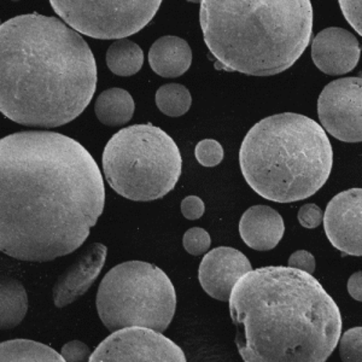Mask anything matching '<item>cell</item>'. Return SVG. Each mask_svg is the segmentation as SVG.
Returning <instances> with one entry per match:
<instances>
[{"label": "cell", "instance_id": "6da1fadb", "mask_svg": "<svg viewBox=\"0 0 362 362\" xmlns=\"http://www.w3.org/2000/svg\"><path fill=\"white\" fill-rule=\"evenodd\" d=\"M105 186L83 145L47 131L0 141V250L49 262L78 250L103 214Z\"/></svg>", "mask_w": 362, "mask_h": 362}, {"label": "cell", "instance_id": "7a4b0ae2", "mask_svg": "<svg viewBox=\"0 0 362 362\" xmlns=\"http://www.w3.org/2000/svg\"><path fill=\"white\" fill-rule=\"evenodd\" d=\"M90 46L56 17L29 13L0 27V110L16 124L54 128L83 114L95 95Z\"/></svg>", "mask_w": 362, "mask_h": 362}, {"label": "cell", "instance_id": "3957f363", "mask_svg": "<svg viewBox=\"0 0 362 362\" xmlns=\"http://www.w3.org/2000/svg\"><path fill=\"white\" fill-rule=\"evenodd\" d=\"M228 302L244 361L324 362L339 343V308L307 272L288 266L251 269Z\"/></svg>", "mask_w": 362, "mask_h": 362}, {"label": "cell", "instance_id": "277c9868", "mask_svg": "<svg viewBox=\"0 0 362 362\" xmlns=\"http://www.w3.org/2000/svg\"><path fill=\"white\" fill-rule=\"evenodd\" d=\"M199 20L216 69L252 76L291 68L313 33L310 0H202Z\"/></svg>", "mask_w": 362, "mask_h": 362}, {"label": "cell", "instance_id": "5b68a950", "mask_svg": "<svg viewBox=\"0 0 362 362\" xmlns=\"http://www.w3.org/2000/svg\"><path fill=\"white\" fill-rule=\"evenodd\" d=\"M239 165L251 189L276 203L303 201L325 185L334 150L324 127L284 112L261 119L244 138Z\"/></svg>", "mask_w": 362, "mask_h": 362}, {"label": "cell", "instance_id": "8992f818", "mask_svg": "<svg viewBox=\"0 0 362 362\" xmlns=\"http://www.w3.org/2000/svg\"><path fill=\"white\" fill-rule=\"evenodd\" d=\"M180 151L153 124H134L114 134L103 153V172L116 194L136 202L165 197L181 175Z\"/></svg>", "mask_w": 362, "mask_h": 362}, {"label": "cell", "instance_id": "52a82bcc", "mask_svg": "<svg viewBox=\"0 0 362 362\" xmlns=\"http://www.w3.org/2000/svg\"><path fill=\"white\" fill-rule=\"evenodd\" d=\"M95 305L104 326L112 332L129 326L165 332L175 314L177 293L160 268L128 261L104 276Z\"/></svg>", "mask_w": 362, "mask_h": 362}, {"label": "cell", "instance_id": "ba28073f", "mask_svg": "<svg viewBox=\"0 0 362 362\" xmlns=\"http://www.w3.org/2000/svg\"><path fill=\"white\" fill-rule=\"evenodd\" d=\"M163 0H49L54 13L78 33L99 40L124 39L148 25Z\"/></svg>", "mask_w": 362, "mask_h": 362}, {"label": "cell", "instance_id": "9c48e42d", "mask_svg": "<svg viewBox=\"0 0 362 362\" xmlns=\"http://www.w3.org/2000/svg\"><path fill=\"white\" fill-rule=\"evenodd\" d=\"M90 362H185L180 346L162 332L143 326L114 331L92 353Z\"/></svg>", "mask_w": 362, "mask_h": 362}, {"label": "cell", "instance_id": "30bf717a", "mask_svg": "<svg viewBox=\"0 0 362 362\" xmlns=\"http://www.w3.org/2000/svg\"><path fill=\"white\" fill-rule=\"evenodd\" d=\"M317 115L329 136L344 143L362 141V78H343L324 87Z\"/></svg>", "mask_w": 362, "mask_h": 362}, {"label": "cell", "instance_id": "8fae6325", "mask_svg": "<svg viewBox=\"0 0 362 362\" xmlns=\"http://www.w3.org/2000/svg\"><path fill=\"white\" fill-rule=\"evenodd\" d=\"M324 228L331 244L350 256H362V189L336 194L326 206Z\"/></svg>", "mask_w": 362, "mask_h": 362}, {"label": "cell", "instance_id": "7c38bea8", "mask_svg": "<svg viewBox=\"0 0 362 362\" xmlns=\"http://www.w3.org/2000/svg\"><path fill=\"white\" fill-rule=\"evenodd\" d=\"M252 269L243 252L230 247H218L203 257L198 280L203 290L214 300L227 302L242 276Z\"/></svg>", "mask_w": 362, "mask_h": 362}, {"label": "cell", "instance_id": "4fadbf2b", "mask_svg": "<svg viewBox=\"0 0 362 362\" xmlns=\"http://www.w3.org/2000/svg\"><path fill=\"white\" fill-rule=\"evenodd\" d=\"M361 45L353 34L329 27L321 30L312 44V59L317 69L327 75H343L358 66Z\"/></svg>", "mask_w": 362, "mask_h": 362}, {"label": "cell", "instance_id": "5bb4252c", "mask_svg": "<svg viewBox=\"0 0 362 362\" xmlns=\"http://www.w3.org/2000/svg\"><path fill=\"white\" fill-rule=\"evenodd\" d=\"M107 254V247L103 244H90L74 264L59 276L52 290L57 308H64L88 291L103 269Z\"/></svg>", "mask_w": 362, "mask_h": 362}, {"label": "cell", "instance_id": "9a60e30c", "mask_svg": "<svg viewBox=\"0 0 362 362\" xmlns=\"http://www.w3.org/2000/svg\"><path fill=\"white\" fill-rule=\"evenodd\" d=\"M285 232L281 215L268 206H254L244 213L239 223V233L247 247L269 251L279 244Z\"/></svg>", "mask_w": 362, "mask_h": 362}, {"label": "cell", "instance_id": "2e32d148", "mask_svg": "<svg viewBox=\"0 0 362 362\" xmlns=\"http://www.w3.org/2000/svg\"><path fill=\"white\" fill-rule=\"evenodd\" d=\"M148 63L162 78H179L191 66L192 51L181 37H162L153 42L148 51Z\"/></svg>", "mask_w": 362, "mask_h": 362}, {"label": "cell", "instance_id": "e0dca14e", "mask_svg": "<svg viewBox=\"0 0 362 362\" xmlns=\"http://www.w3.org/2000/svg\"><path fill=\"white\" fill-rule=\"evenodd\" d=\"M136 104L132 95L122 88L104 90L95 100V112L97 119L112 127L128 124L134 114Z\"/></svg>", "mask_w": 362, "mask_h": 362}, {"label": "cell", "instance_id": "ac0fdd59", "mask_svg": "<svg viewBox=\"0 0 362 362\" xmlns=\"http://www.w3.org/2000/svg\"><path fill=\"white\" fill-rule=\"evenodd\" d=\"M28 310V297L18 280L3 276L0 281V327L11 329L21 324Z\"/></svg>", "mask_w": 362, "mask_h": 362}, {"label": "cell", "instance_id": "d6986e66", "mask_svg": "<svg viewBox=\"0 0 362 362\" xmlns=\"http://www.w3.org/2000/svg\"><path fill=\"white\" fill-rule=\"evenodd\" d=\"M0 361L1 362H64L62 354L49 346L29 341V339H13L3 341L0 344Z\"/></svg>", "mask_w": 362, "mask_h": 362}, {"label": "cell", "instance_id": "ffe728a7", "mask_svg": "<svg viewBox=\"0 0 362 362\" xmlns=\"http://www.w3.org/2000/svg\"><path fill=\"white\" fill-rule=\"evenodd\" d=\"M107 68L119 76H132L144 64V52L136 42L117 39L107 52Z\"/></svg>", "mask_w": 362, "mask_h": 362}, {"label": "cell", "instance_id": "44dd1931", "mask_svg": "<svg viewBox=\"0 0 362 362\" xmlns=\"http://www.w3.org/2000/svg\"><path fill=\"white\" fill-rule=\"evenodd\" d=\"M157 107L169 117H179L189 112L192 97L189 90L180 83H168L156 92Z\"/></svg>", "mask_w": 362, "mask_h": 362}, {"label": "cell", "instance_id": "7402d4cb", "mask_svg": "<svg viewBox=\"0 0 362 362\" xmlns=\"http://www.w3.org/2000/svg\"><path fill=\"white\" fill-rule=\"evenodd\" d=\"M341 361L362 362V327H353L339 338Z\"/></svg>", "mask_w": 362, "mask_h": 362}, {"label": "cell", "instance_id": "603a6c76", "mask_svg": "<svg viewBox=\"0 0 362 362\" xmlns=\"http://www.w3.org/2000/svg\"><path fill=\"white\" fill-rule=\"evenodd\" d=\"M194 155L203 167H215L223 162V148L216 140L204 139L196 145Z\"/></svg>", "mask_w": 362, "mask_h": 362}, {"label": "cell", "instance_id": "cb8c5ba5", "mask_svg": "<svg viewBox=\"0 0 362 362\" xmlns=\"http://www.w3.org/2000/svg\"><path fill=\"white\" fill-rule=\"evenodd\" d=\"M182 245L185 250L194 256H201L209 250L211 245V239L208 232L201 227H192L186 230Z\"/></svg>", "mask_w": 362, "mask_h": 362}, {"label": "cell", "instance_id": "d4e9b609", "mask_svg": "<svg viewBox=\"0 0 362 362\" xmlns=\"http://www.w3.org/2000/svg\"><path fill=\"white\" fill-rule=\"evenodd\" d=\"M343 16L362 37V0H338Z\"/></svg>", "mask_w": 362, "mask_h": 362}, {"label": "cell", "instance_id": "484cf974", "mask_svg": "<svg viewBox=\"0 0 362 362\" xmlns=\"http://www.w3.org/2000/svg\"><path fill=\"white\" fill-rule=\"evenodd\" d=\"M297 218H298L300 226L312 230V228L320 226L321 223L324 221V213L317 204L308 203V204L300 206Z\"/></svg>", "mask_w": 362, "mask_h": 362}, {"label": "cell", "instance_id": "4316f807", "mask_svg": "<svg viewBox=\"0 0 362 362\" xmlns=\"http://www.w3.org/2000/svg\"><path fill=\"white\" fill-rule=\"evenodd\" d=\"M62 354L64 360L68 362H86L90 361V350L88 346L80 341H73L66 343L62 348Z\"/></svg>", "mask_w": 362, "mask_h": 362}, {"label": "cell", "instance_id": "83f0119b", "mask_svg": "<svg viewBox=\"0 0 362 362\" xmlns=\"http://www.w3.org/2000/svg\"><path fill=\"white\" fill-rule=\"evenodd\" d=\"M206 211V206L201 198L197 196H189L181 202V213L187 220H198L202 218Z\"/></svg>", "mask_w": 362, "mask_h": 362}, {"label": "cell", "instance_id": "f1b7e54d", "mask_svg": "<svg viewBox=\"0 0 362 362\" xmlns=\"http://www.w3.org/2000/svg\"><path fill=\"white\" fill-rule=\"evenodd\" d=\"M288 267L297 268L300 271L313 274L315 271V259L314 256L305 250H297L290 256L288 261Z\"/></svg>", "mask_w": 362, "mask_h": 362}, {"label": "cell", "instance_id": "f546056e", "mask_svg": "<svg viewBox=\"0 0 362 362\" xmlns=\"http://www.w3.org/2000/svg\"><path fill=\"white\" fill-rule=\"evenodd\" d=\"M348 293L355 300L362 302V271L356 272L348 280Z\"/></svg>", "mask_w": 362, "mask_h": 362}, {"label": "cell", "instance_id": "4dcf8cb0", "mask_svg": "<svg viewBox=\"0 0 362 362\" xmlns=\"http://www.w3.org/2000/svg\"><path fill=\"white\" fill-rule=\"evenodd\" d=\"M189 3H194V4H198V3H201L202 0H187Z\"/></svg>", "mask_w": 362, "mask_h": 362}]
</instances>
